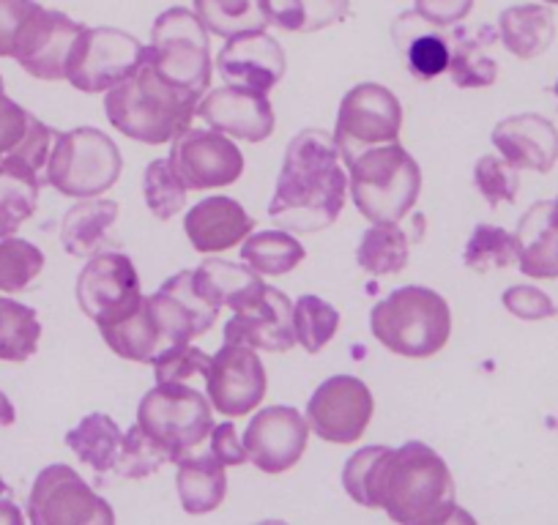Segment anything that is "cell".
<instances>
[{
  "label": "cell",
  "mask_w": 558,
  "mask_h": 525,
  "mask_svg": "<svg viewBox=\"0 0 558 525\" xmlns=\"http://www.w3.org/2000/svg\"><path fill=\"white\" fill-rule=\"evenodd\" d=\"M348 175L335 135L307 129L286 148L268 217L291 233H318L345 208Z\"/></svg>",
  "instance_id": "obj_1"
},
{
  "label": "cell",
  "mask_w": 558,
  "mask_h": 525,
  "mask_svg": "<svg viewBox=\"0 0 558 525\" xmlns=\"http://www.w3.org/2000/svg\"><path fill=\"white\" fill-rule=\"evenodd\" d=\"M375 503L400 525L469 520V514L458 509V490L447 460L422 441H408L400 449H391L380 465Z\"/></svg>",
  "instance_id": "obj_2"
},
{
  "label": "cell",
  "mask_w": 558,
  "mask_h": 525,
  "mask_svg": "<svg viewBox=\"0 0 558 525\" xmlns=\"http://www.w3.org/2000/svg\"><path fill=\"white\" fill-rule=\"evenodd\" d=\"M201 99V94L168 83L146 61L132 80L107 90L105 112L121 135L146 146H165L192 126Z\"/></svg>",
  "instance_id": "obj_3"
},
{
  "label": "cell",
  "mask_w": 558,
  "mask_h": 525,
  "mask_svg": "<svg viewBox=\"0 0 558 525\" xmlns=\"http://www.w3.org/2000/svg\"><path fill=\"white\" fill-rule=\"evenodd\" d=\"M375 340L397 356L427 358L444 351L452 334V313L441 293L422 285L391 291L369 315Z\"/></svg>",
  "instance_id": "obj_4"
},
{
  "label": "cell",
  "mask_w": 558,
  "mask_h": 525,
  "mask_svg": "<svg viewBox=\"0 0 558 525\" xmlns=\"http://www.w3.org/2000/svg\"><path fill=\"white\" fill-rule=\"evenodd\" d=\"M348 192L369 222H400L416 206L422 170L400 143H386L348 164Z\"/></svg>",
  "instance_id": "obj_5"
},
{
  "label": "cell",
  "mask_w": 558,
  "mask_h": 525,
  "mask_svg": "<svg viewBox=\"0 0 558 525\" xmlns=\"http://www.w3.org/2000/svg\"><path fill=\"white\" fill-rule=\"evenodd\" d=\"M123 170V159L112 137L94 126H80L56 137L45 184L63 197H99L112 190Z\"/></svg>",
  "instance_id": "obj_6"
},
{
  "label": "cell",
  "mask_w": 558,
  "mask_h": 525,
  "mask_svg": "<svg viewBox=\"0 0 558 525\" xmlns=\"http://www.w3.org/2000/svg\"><path fill=\"white\" fill-rule=\"evenodd\" d=\"M137 425L179 463L211 436V400L192 383H157L140 400Z\"/></svg>",
  "instance_id": "obj_7"
},
{
  "label": "cell",
  "mask_w": 558,
  "mask_h": 525,
  "mask_svg": "<svg viewBox=\"0 0 558 525\" xmlns=\"http://www.w3.org/2000/svg\"><path fill=\"white\" fill-rule=\"evenodd\" d=\"M146 61L179 88L201 96L211 88L214 61L208 30L192 9L173 7L154 20Z\"/></svg>",
  "instance_id": "obj_8"
},
{
  "label": "cell",
  "mask_w": 558,
  "mask_h": 525,
  "mask_svg": "<svg viewBox=\"0 0 558 525\" xmlns=\"http://www.w3.org/2000/svg\"><path fill=\"white\" fill-rule=\"evenodd\" d=\"M146 63V45L121 28H85L74 45L66 80L83 94H105Z\"/></svg>",
  "instance_id": "obj_9"
},
{
  "label": "cell",
  "mask_w": 558,
  "mask_h": 525,
  "mask_svg": "<svg viewBox=\"0 0 558 525\" xmlns=\"http://www.w3.org/2000/svg\"><path fill=\"white\" fill-rule=\"evenodd\" d=\"M402 105L389 88L378 83H362L348 90L340 101L335 126V143L340 159L348 164L375 146H386L400 137Z\"/></svg>",
  "instance_id": "obj_10"
},
{
  "label": "cell",
  "mask_w": 558,
  "mask_h": 525,
  "mask_svg": "<svg viewBox=\"0 0 558 525\" xmlns=\"http://www.w3.org/2000/svg\"><path fill=\"white\" fill-rule=\"evenodd\" d=\"M34 525H112L110 503L69 465H50L34 481L28 498Z\"/></svg>",
  "instance_id": "obj_11"
},
{
  "label": "cell",
  "mask_w": 558,
  "mask_h": 525,
  "mask_svg": "<svg viewBox=\"0 0 558 525\" xmlns=\"http://www.w3.org/2000/svg\"><path fill=\"white\" fill-rule=\"evenodd\" d=\"M143 302L140 277L129 255L96 252L77 277V304L99 329L129 318Z\"/></svg>",
  "instance_id": "obj_12"
},
{
  "label": "cell",
  "mask_w": 558,
  "mask_h": 525,
  "mask_svg": "<svg viewBox=\"0 0 558 525\" xmlns=\"http://www.w3.org/2000/svg\"><path fill=\"white\" fill-rule=\"evenodd\" d=\"M168 159L192 192L230 186L244 173V154L217 129L190 126L175 137Z\"/></svg>",
  "instance_id": "obj_13"
},
{
  "label": "cell",
  "mask_w": 558,
  "mask_h": 525,
  "mask_svg": "<svg viewBox=\"0 0 558 525\" xmlns=\"http://www.w3.org/2000/svg\"><path fill=\"white\" fill-rule=\"evenodd\" d=\"M373 391L356 375H335L315 389L307 405V422L315 436L329 443H353L373 419Z\"/></svg>",
  "instance_id": "obj_14"
},
{
  "label": "cell",
  "mask_w": 558,
  "mask_h": 525,
  "mask_svg": "<svg viewBox=\"0 0 558 525\" xmlns=\"http://www.w3.org/2000/svg\"><path fill=\"white\" fill-rule=\"evenodd\" d=\"M266 369L255 347L225 342L211 356V367L206 373V394L214 411L222 416L239 419L257 411V405L266 398Z\"/></svg>",
  "instance_id": "obj_15"
},
{
  "label": "cell",
  "mask_w": 558,
  "mask_h": 525,
  "mask_svg": "<svg viewBox=\"0 0 558 525\" xmlns=\"http://www.w3.org/2000/svg\"><path fill=\"white\" fill-rule=\"evenodd\" d=\"M85 25L74 23L72 17L52 9L39 7L20 28L14 39V56L20 66L36 80H66L69 58Z\"/></svg>",
  "instance_id": "obj_16"
},
{
  "label": "cell",
  "mask_w": 558,
  "mask_h": 525,
  "mask_svg": "<svg viewBox=\"0 0 558 525\" xmlns=\"http://www.w3.org/2000/svg\"><path fill=\"white\" fill-rule=\"evenodd\" d=\"M310 441L307 416L291 405H271L252 416L244 432L250 463L263 474H286L302 460Z\"/></svg>",
  "instance_id": "obj_17"
},
{
  "label": "cell",
  "mask_w": 558,
  "mask_h": 525,
  "mask_svg": "<svg viewBox=\"0 0 558 525\" xmlns=\"http://www.w3.org/2000/svg\"><path fill=\"white\" fill-rule=\"evenodd\" d=\"M225 342L250 345L255 351L286 353L296 345L293 331V304L277 288H263L260 296L252 298L246 307L235 309L233 318L225 323Z\"/></svg>",
  "instance_id": "obj_18"
},
{
  "label": "cell",
  "mask_w": 558,
  "mask_h": 525,
  "mask_svg": "<svg viewBox=\"0 0 558 525\" xmlns=\"http://www.w3.org/2000/svg\"><path fill=\"white\" fill-rule=\"evenodd\" d=\"M197 115L217 132L246 143L268 141L277 123L268 94L239 88V85L208 90L197 105Z\"/></svg>",
  "instance_id": "obj_19"
},
{
  "label": "cell",
  "mask_w": 558,
  "mask_h": 525,
  "mask_svg": "<svg viewBox=\"0 0 558 525\" xmlns=\"http://www.w3.org/2000/svg\"><path fill=\"white\" fill-rule=\"evenodd\" d=\"M214 66L228 85L268 94L286 77V50L266 30H252L228 39Z\"/></svg>",
  "instance_id": "obj_20"
},
{
  "label": "cell",
  "mask_w": 558,
  "mask_h": 525,
  "mask_svg": "<svg viewBox=\"0 0 558 525\" xmlns=\"http://www.w3.org/2000/svg\"><path fill=\"white\" fill-rule=\"evenodd\" d=\"M493 146L518 170L550 173L558 162V129L536 112L504 118L493 129Z\"/></svg>",
  "instance_id": "obj_21"
},
{
  "label": "cell",
  "mask_w": 558,
  "mask_h": 525,
  "mask_svg": "<svg viewBox=\"0 0 558 525\" xmlns=\"http://www.w3.org/2000/svg\"><path fill=\"white\" fill-rule=\"evenodd\" d=\"M184 230L197 252L217 255V252L233 249L239 241H244L255 230V219L233 197L214 195L192 206L184 219Z\"/></svg>",
  "instance_id": "obj_22"
},
{
  "label": "cell",
  "mask_w": 558,
  "mask_h": 525,
  "mask_svg": "<svg viewBox=\"0 0 558 525\" xmlns=\"http://www.w3.org/2000/svg\"><path fill=\"white\" fill-rule=\"evenodd\" d=\"M518 266L531 280H558V197L539 200L520 217Z\"/></svg>",
  "instance_id": "obj_23"
},
{
  "label": "cell",
  "mask_w": 558,
  "mask_h": 525,
  "mask_svg": "<svg viewBox=\"0 0 558 525\" xmlns=\"http://www.w3.org/2000/svg\"><path fill=\"white\" fill-rule=\"evenodd\" d=\"M195 285L219 309L230 307L235 313V309L246 307L252 298L260 296L266 282L260 280V274L252 266H244V262L206 257L195 269Z\"/></svg>",
  "instance_id": "obj_24"
},
{
  "label": "cell",
  "mask_w": 558,
  "mask_h": 525,
  "mask_svg": "<svg viewBox=\"0 0 558 525\" xmlns=\"http://www.w3.org/2000/svg\"><path fill=\"white\" fill-rule=\"evenodd\" d=\"M175 465H179L175 487H179L181 506H184L186 514H208L225 501L228 474H225V463H219L211 452H190Z\"/></svg>",
  "instance_id": "obj_25"
},
{
  "label": "cell",
  "mask_w": 558,
  "mask_h": 525,
  "mask_svg": "<svg viewBox=\"0 0 558 525\" xmlns=\"http://www.w3.org/2000/svg\"><path fill=\"white\" fill-rule=\"evenodd\" d=\"M99 331L107 345H110V351L116 356L129 358V362L151 364L159 353L170 347L168 337H165L162 326H159L157 315H154L151 304H148V296H143L140 307L129 318Z\"/></svg>",
  "instance_id": "obj_26"
},
{
  "label": "cell",
  "mask_w": 558,
  "mask_h": 525,
  "mask_svg": "<svg viewBox=\"0 0 558 525\" xmlns=\"http://www.w3.org/2000/svg\"><path fill=\"white\" fill-rule=\"evenodd\" d=\"M498 36L501 45L512 56L531 61L539 58L556 36V17L542 3H523V7L504 9L498 17Z\"/></svg>",
  "instance_id": "obj_27"
},
{
  "label": "cell",
  "mask_w": 558,
  "mask_h": 525,
  "mask_svg": "<svg viewBox=\"0 0 558 525\" xmlns=\"http://www.w3.org/2000/svg\"><path fill=\"white\" fill-rule=\"evenodd\" d=\"M118 219V203L107 197H85L63 217V249L74 257H94L107 241V233Z\"/></svg>",
  "instance_id": "obj_28"
},
{
  "label": "cell",
  "mask_w": 558,
  "mask_h": 525,
  "mask_svg": "<svg viewBox=\"0 0 558 525\" xmlns=\"http://www.w3.org/2000/svg\"><path fill=\"white\" fill-rule=\"evenodd\" d=\"M121 427H118L116 419L107 414H88L74 430L66 432V447L72 449L85 465L94 468L99 481H105V476L110 474L112 465H116L118 454H121Z\"/></svg>",
  "instance_id": "obj_29"
},
{
  "label": "cell",
  "mask_w": 558,
  "mask_h": 525,
  "mask_svg": "<svg viewBox=\"0 0 558 525\" xmlns=\"http://www.w3.org/2000/svg\"><path fill=\"white\" fill-rule=\"evenodd\" d=\"M304 257H307V252H304L302 241H296L282 228L246 235L244 246H241V260L252 266L260 277L291 274Z\"/></svg>",
  "instance_id": "obj_30"
},
{
  "label": "cell",
  "mask_w": 558,
  "mask_h": 525,
  "mask_svg": "<svg viewBox=\"0 0 558 525\" xmlns=\"http://www.w3.org/2000/svg\"><path fill=\"white\" fill-rule=\"evenodd\" d=\"M195 14L208 34L222 39L266 30L271 25L266 0H195Z\"/></svg>",
  "instance_id": "obj_31"
},
{
  "label": "cell",
  "mask_w": 558,
  "mask_h": 525,
  "mask_svg": "<svg viewBox=\"0 0 558 525\" xmlns=\"http://www.w3.org/2000/svg\"><path fill=\"white\" fill-rule=\"evenodd\" d=\"M271 25L291 34H313L348 17L351 0H266Z\"/></svg>",
  "instance_id": "obj_32"
},
{
  "label": "cell",
  "mask_w": 558,
  "mask_h": 525,
  "mask_svg": "<svg viewBox=\"0 0 558 525\" xmlns=\"http://www.w3.org/2000/svg\"><path fill=\"white\" fill-rule=\"evenodd\" d=\"M41 179L28 170L0 162V239L17 233L39 206Z\"/></svg>",
  "instance_id": "obj_33"
},
{
  "label": "cell",
  "mask_w": 558,
  "mask_h": 525,
  "mask_svg": "<svg viewBox=\"0 0 558 525\" xmlns=\"http://www.w3.org/2000/svg\"><path fill=\"white\" fill-rule=\"evenodd\" d=\"M408 249H411V241H408L405 230H402L400 224L375 222L373 228L362 235L356 260L359 266L373 277L400 274L408 262Z\"/></svg>",
  "instance_id": "obj_34"
},
{
  "label": "cell",
  "mask_w": 558,
  "mask_h": 525,
  "mask_svg": "<svg viewBox=\"0 0 558 525\" xmlns=\"http://www.w3.org/2000/svg\"><path fill=\"white\" fill-rule=\"evenodd\" d=\"M39 337L41 323L36 309L0 296V358L25 362L39 347Z\"/></svg>",
  "instance_id": "obj_35"
},
{
  "label": "cell",
  "mask_w": 558,
  "mask_h": 525,
  "mask_svg": "<svg viewBox=\"0 0 558 525\" xmlns=\"http://www.w3.org/2000/svg\"><path fill=\"white\" fill-rule=\"evenodd\" d=\"M165 463H170L168 452H165L154 438H148V432L143 430V427L134 425L123 432L121 454H118L116 465H112V471L105 476L101 485H116V481H129V479H146V476L157 474Z\"/></svg>",
  "instance_id": "obj_36"
},
{
  "label": "cell",
  "mask_w": 558,
  "mask_h": 525,
  "mask_svg": "<svg viewBox=\"0 0 558 525\" xmlns=\"http://www.w3.org/2000/svg\"><path fill=\"white\" fill-rule=\"evenodd\" d=\"M340 329V313L320 296H302L293 304V331L307 353H318L335 340Z\"/></svg>",
  "instance_id": "obj_37"
},
{
  "label": "cell",
  "mask_w": 558,
  "mask_h": 525,
  "mask_svg": "<svg viewBox=\"0 0 558 525\" xmlns=\"http://www.w3.org/2000/svg\"><path fill=\"white\" fill-rule=\"evenodd\" d=\"M463 262L471 271L507 269V266L518 262V241L509 230L482 222L476 224L469 244H465Z\"/></svg>",
  "instance_id": "obj_38"
},
{
  "label": "cell",
  "mask_w": 558,
  "mask_h": 525,
  "mask_svg": "<svg viewBox=\"0 0 558 525\" xmlns=\"http://www.w3.org/2000/svg\"><path fill=\"white\" fill-rule=\"evenodd\" d=\"M485 41L480 36L460 34L452 39V58H449V74L458 88H487L496 83L498 63L487 56Z\"/></svg>",
  "instance_id": "obj_39"
},
{
  "label": "cell",
  "mask_w": 558,
  "mask_h": 525,
  "mask_svg": "<svg viewBox=\"0 0 558 525\" xmlns=\"http://www.w3.org/2000/svg\"><path fill=\"white\" fill-rule=\"evenodd\" d=\"M186 184L175 173L170 159H157L146 168L143 175V195H146L148 211L157 219H170L186 206Z\"/></svg>",
  "instance_id": "obj_40"
},
{
  "label": "cell",
  "mask_w": 558,
  "mask_h": 525,
  "mask_svg": "<svg viewBox=\"0 0 558 525\" xmlns=\"http://www.w3.org/2000/svg\"><path fill=\"white\" fill-rule=\"evenodd\" d=\"M45 269V255L25 239H0V291L20 293Z\"/></svg>",
  "instance_id": "obj_41"
},
{
  "label": "cell",
  "mask_w": 558,
  "mask_h": 525,
  "mask_svg": "<svg viewBox=\"0 0 558 525\" xmlns=\"http://www.w3.org/2000/svg\"><path fill=\"white\" fill-rule=\"evenodd\" d=\"M389 447H364L342 468V487H345V492L359 506L378 509V503H375V485H378L380 465L389 457Z\"/></svg>",
  "instance_id": "obj_42"
},
{
  "label": "cell",
  "mask_w": 558,
  "mask_h": 525,
  "mask_svg": "<svg viewBox=\"0 0 558 525\" xmlns=\"http://www.w3.org/2000/svg\"><path fill=\"white\" fill-rule=\"evenodd\" d=\"M154 378L157 383H192L201 378L206 383V373L211 367V356L195 347L192 342L186 345H173L159 353L151 362Z\"/></svg>",
  "instance_id": "obj_43"
},
{
  "label": "cell",
  "mask_w": 558,
  "mask_h": 525,
  "mask_svg": "<svg viewBox=\"0 0 558 525\" xmlns=\"http://www.w3.org/2000/svg\"><path fill=\"white\" fill-rule=\"evenodd\" d=\"M449 58H452V39L436 34V30H427V34H418L405 41L408 72L418 80H433L449 72Z\"/></svg>",
  "instance_id": "obj_44"
},
{
  "label": "cell",
  "mask_w": 558,
  "mask_h": 525,
  "mask_svg": "<svg viewBox=\"0 0 558 525\" xmlns=\"http://www.w3.org/2000/svg\"><path fill=\"white\" fill-rule=\"evenodd\" d=\"M520 170L504 157L485 154L474 168V184L487 200V206L498 208V203H514L520 190Z\"/></svg>",
  "instance_id": "obj_45"
},
{
  "label": "cell",
  "mask_w": 558,
  "mask_h": 525,
  "mask_svg": "<svg viewBox=\"0 0 558 525\" xmlns=\"http://www.w3.org/2000/svg\"><path fill=\"white\" fill-rule=\"evenodd\" d=\"M56 137H58L56 129H50L47 123H41L36 115H31L28 132H25L23 143H20V146L14 148L7 159H0V162L12 164V168H20V170H28V173L39 175L41 184H45L47 162H50Z\"/></svg>",
  "instance_id": "obj_46"
},
{
  "label": "cell",
  "mask_w": 558,
  "mask_h": 525,
  "mask_svg": "<svg viewBox=\"0 0 558 525\" xmlns=\"http://www.w3.org/2000/svg\"><path fill=\"white\" fill-rule=\"evenodd\" d=\"M501 302L504 307L520 320H545V318H556L558 315V307L553 304V298L534 285L509 288V291H504Z\"/></svg>",
  "instance_id": "obj_47"
},
{
  "label": "cell",
  "mask_w": 558,
  "mask_h": 525,
  "mask_svg": "<svg viewBox=\"0 0 558 525\" xmlns=\"http://www.w3.org/2000/svg\"><path fill=\"white\" fill-rule=\"evenodd\" d=\"M28 123L31 112L14 99H9L7 90H3V77H0V159H7L23 143Z\"/></svg>",
  "instance_id": "obj_48"
},
{
  "label": "cell",
  "mask_w": 558,
  "mask_h": 525,
  "mask_svg": "<svg viewBox=\"0 0 558 525\" xmlns=\"http://www.w3.org/2000/svg\"><path fill=\"white\" fill-rule=\"evenodd\" d=\"M474 9V0H413V17L430 28H452L463 23Z\"/></svg>",
  "instance_id": "obj_49"
},
{
  "label": "cell",
  "mask_w": 558,
  "mask_h": 525,
  "mask_svg": "<svg viewBox=\"0 0 558 525\" xmlns=\"http://www.w3.org/2000/svg\"><path fill=\"white\" fill-rule=\"evenodd\" d=\"M36 9V0H0V58L14 56V39Z\"/></svg>",
  "instance_id": "obj_50"
},
{
  "label": "cell",
  "mask_w": 558,
  "mask_h": 525,
  "mask_svg": "<svg viewBox=\"0 0 558 525\" xmlns=\"http://www.w3.org/2000/svg\"><path fill=\"white\" fill-rule=\"evenodd\" d=\"M208 452H211L219 463H225V468H228V465H244L246 460H250L244 438H239L233 422H225V425L214 427L211 436H208Z\"/></svg>",
  "instance_id": "obj_51"
},
{
  "label": "cell",
  "mask_w": 558,
  "mask_h": 525,
  "mask_svg": "<svg viewBox=\"0 0 558 525\" xmlns=\"http://www.w3.org/2000/svg\"><path fill=\"white\" fill-rule=\"evenodd\" d=\"M23 523V514L14 506L12 501V487L0 479V525H20Z\"/></svg>",
  "instance_id": "obj_52"
},
{
  "label": "cell",
  "mask_w": 558,
  "mask_h": 525,
  "mask_svg": "<svg viewBox=\"0 0 558 525\" xmlns=\"http://www.w3.org/2000/svg\"><path fill=\"white\" fill-rule=\"evenodd\" d=\"M14 419H17V414H14L12 400H9L7 394H3V391H0V427L14 425Z\"/></svg>",
  "instance_id": "obj_53"
},
{
  "label": "cell",
  "mask_w": 558,
  "mask_h": 525,
  "mask_svg": "<svg viewBox=\"0 0 558 525\" xmlns=\"http://www.w3.org/2000/svg\"><path fill=\"white\" fill-rule=\"evenodd\" d=\"M545 3H550V7H558V0H545Z\"/></svg>",
  "instance_id": "obj_54"
},
{
  "label": "cell",
  "mask_w": 558,
  "mask_h": 525,
  "mask_svg": "<svg viewBox=\"0 0 558 525\" xmlns=\"http://www.w3.org/2000/svg\"><path fill=\"white\" fill-rule=\"evenodd\" d=\"M553 90H556V96H558V83H556V88H553Z\"/></svg>",
  "instance_id": "obj_55"
}]
</instances>
